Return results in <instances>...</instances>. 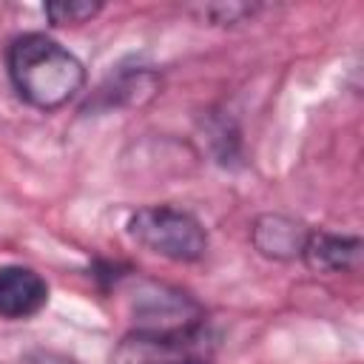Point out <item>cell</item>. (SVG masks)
Here are the masks:
<instances>
[{"label": "cell", "mask_w": 364, "mask_h": 364, "mask_svg": "<svg viewBox=\"0 0 364 364\" xmlns=\"http://www.w3.org/2000/svg\"><path fill=\"white\" fill-rule=\"evenodd\" d=\"M193 11L202 20L213 23V26H233V23H242L245 17H253L256 6H247V3H208V6H199Z\"/></svg>", "instance_id": "obj_9"}, {"label": "cell", "mask_w": 364, "mask_h": 364, "mask_svg": "<svg viewBox=\"0 0 364 364\" xmlns=\"http://www.w3.org/2000/svg\"><path fill=\"white\" fill-rule=\"evenodd\" d=\"M307 236H310V230L284 213H262V216H256V222L250 228L253 247L262 256L276 259V262L301 259Z\"/></svg>", "instance_id": "obj_6"}, {"label": "cell", "mask_w": 364, "mask_h": 364, "mask_svg": "<svg viewBox=\"0 0 364 364\" xmlns=\"http://www.w3.org/2000/svg\"><path fill=\"white\" fill-rule=\"evenodd\" d=\"M6 68L14 91L31 108L57 111L85 85V65L77 54L43 31H26L9 43Z\"/></svg>", "instance_id": "obj_1"}, {"label": "cell", "mask_w": 364, "mask_h": 364, "mask_svg": "<svg viewBox=\"0 0 364 364\" xmlns=\"http://www.w3.org/2000/svg\"><path fill=\"white\" fill-rule=\"evenodd\" d=\"M100 3H91V0H57V3H48L46 6V17L54 23V26H80V23H88L100 14Z\"/></svg>", "instance_id": "obj_8"}, {"label": "cell", "mask_w": 364, "mask_h": 364, "mask_svg": "<svg viewBox=\"0 0 364 364\" xmlns=\"http://www.w3.org/2000/svg\"><path fill=\"white\" fill-rule=\"evenodd\" d=\"M131 318L136 333H159V336L193 333L208 327L205 310L196 299H191L179 287L159 282L136 284V293L131 299Z\"/></svg>", "instance_id": "obj_3"}, {"label": "cell", "mask_w": 364, "mask_h": 364, "mask_svg": "<svg viewBox=\"0 0 364 364\" xmlns=\"http://www.w3.org/2000/svg\"><path fill=\"white\" fill-rule=\"evenodd\" d=\"M125 230L139 247L171 262H199L208 250L205 225L191 210L173 205H148L134 210Z\"/></svg>", "instance_id": "obj_2"}, {"label": "cell", "mask_w": 364, "mask_h": 364, "mask_svg": "<svg viewBox=\"0 0 364 364\" xmlns=\"http://www.w3.org/2000/svg\"><path fill=\"white\" fill-rule=\"evenodd\" d=\"M208 327L193 333H136L131 330L114 353V364H202L210 358Z\"/></svg>", "instance_id": "obj_4"}, {"label": "cell", "mask_w": 364, "mask_h": 364, "mask_svg": "<svg viewBox=\"0 0 364 364\" xmlns=\"http://www.w3.org/2000/svg\"><path fill=\"white\" fill-rule=\"evenodd\" d=\"M301 262L316 273H347L358 270L361 264V239L330 233V230H310Z\"/></svg>", "instance_id": "obj_7"}, {"label": "cell", "mask_w": 364, "mask_h": 364, "mask_svg": "<svg viewBox=\"0 0 364 364\" xmlns=\"http://www.w3.org/2000/svg\"><path fill=\"white\" fill-rule=\"evenodd\" d=\"M48 301V282L26 264L0 267V318L23 321L37 316Z\"/></svg>", "instance_id": "obj_5"}]
</instances>
